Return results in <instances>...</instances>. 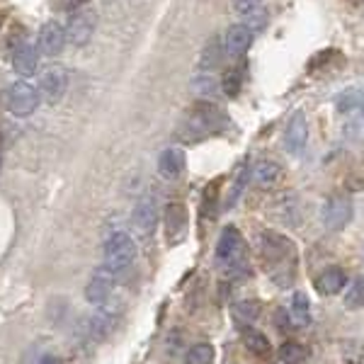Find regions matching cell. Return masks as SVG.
I'll return each mask as SVG.
<instances>
[{
	"mask_svg": "<svg viewBox=\"0 0 364 364\" xmlns=\"http://www.w3.org/2000/svg\"><path fill=\"white\" fill-rule=\"evenodd\" d=\"M39 107V90L25 78L17 80L8 92V109L15 117H29Z\"/></svg>",
	"mask_w": 364,
	"mask_h": 364,
	"instance_id": "5b68a950",
	"label": "cell"
},
{
	"mask_svg": "<svg viewBox=\"0 0 364 364\" xmlns=\"http://www.w3.org/2000/svg\"><path fill=\"white\" fill-rule=\"evenodd\" d=\"M97 27V15L92 10H78L70 15L68 27H66V39L73 46H85L92 39Z\"/></svg>",
	"mask_w": 364,
	"mask_h": 364,
	"instance_id": "8992f818",
	"label": "cell"
},
{
	"mask_svg": "<svg viewBox=\"0 0 364 364\" xmlns=\"http://www.w3.org/2000/svg\"><path fill=\"white\" fill-rule=\"evenodd\" d=\"M345 282H348V277H345V269L333 265V267H326L318 274V279H316V289H318L323 296H333V294H338V291H343Z\"/></svg>",
	"mask_w": 364,
	"mask_h": 364,
	"instance_id": "ac0fdd59",
	"label": "cell"
},
{
	"mask_svg": "<svg viewBox=\"0 0 364 364\" xmlns=\"http://www.w3.org/2000/svg\"><path fill=\"white\" fill-rule=\"evenodd\" d=\"M240 73L238 70H228V73L224 75V80H221V87H224V92L228 97H236L240 92Z\"/></svg>",
	"mask_w": 364,
	"mask_h": 364,
	"instance_id": "4dcf8cb0",
	"label": "cell"
},
{
	"mask_svg": "<svg viewBox=\"0 0 364 364\" xmlns=\"http://www.w3.org/2000/svg\"><path fill=\"white\" fill-rule=\"evenodd\" d=\"M219 58H221V42L219 39H211V42L204 46L202 56H199V66H202L204 70L214 68L216 63H219Z\"/></svg>",
	"mask_w": 364,
	"mask_h": 364,
	"instance_id": "4316f807",
	"label": "cell"
},
{
	"mask_svg": "<svg viewBox=\"0 0 364 364\" xmlns=\"http://www.w3.org/2000/svg\"><path fill=\"white\" fill-rule=\"evenodd\" d=\"M262 314V304L257 301V299H243V301H238L236 306H233V318L240 326H250V323H255L260 318Z\"/></svg>",
	"mask_w": 364,
	"mask_h": 364,
	"instance_id": "44dd1931",
	"label": "cell"
},
{
	"mask_svg": "<svg viewBox=\"0 0 364 364\" xmlns=\"http://www.w3.org/2000/svg\"><path fill=\"white\" fill-rule=\"evenodd\" d=\"M3 22H5V13H0V25H3Z\"/></svg>",
	"mask_w": 364,
	"mask_h": 364,
	"instance_id": "d590c367",
	"label": "cell"
},
{
	"mask_svg": "<svg viewBox=\"0 0 364 364\" xmlns=\"http://www.w3.org/2000/svg\"><path fill=\"white\" fill-rule=\"evenodd\" d=\"M352 219V202L348 197H331L323 207V224L328 231H343Z\"/></svg>",
	"mask_w": 364,
	"mask_h": 364,
	"instance_id": "ba28073f",
	"label": "cell"
},
{
	"mask_svg": "<svg viewBox=\"0 0 364 364\" xmlns=\"http://www.w3.org/2000/svg\"><path fill=\"white\" fill-rule=\"evenodd\" d=\"M163 224H166V238L170 245L180 243L187 233V207L180 202H170L163 214Z\"/></svg>",
	"mask_w": 364,
	"mask_h": 364,
	"instance_id": "9c48e42d",
	"label": "cell"
},
{
	"mask_svg": "<svg viewBox=\"0 0 364 364\" xmlns=\"http://www.w3.org/2000/svg\"><path fill=\"white\" fill-rule=\"evenodd\" d=\"M87 0H61L63 10H75V8H83Z\"/></svg>",
	"mask_w": 364,
	"mask_h": 364,
	"instance_id": "836d02e7",
	"label": "cell"
},
{
	"mask_svg": "<svg viewBox=\"0 0 364 364\" xmlns=\"http://www.w3.org/2000/svg\"><path fill=\"white\" fill-rule=\"evenodd\" d=\"M336 107L340 114L352 117L357 124H362L364 119V90L362 87H348L336 97Z\"/></svg>",
	"mask_w": 364,
	"mask_h": 364,
	"instance_id": "5bb4252c",
	"label": "cell"
},
{
	"mask_svg": "<svg viewBox=\"0 0 364 364\" xmlns=\"http://www.w3.org/2000/svg\"><path fill=\"white\" fill-rule=\"evenodd\" d=\"M37 63H39V51H37V46H34L32 42H20L15 46L13 68H15L17 75H22V78L32 75L34 70H37Z\"/></svg>",
	"mask_w": 364,
	"mask_h": 364,
	"instance_id": "2e32d148",
	"label": "cell"
},
{
	"mask_svg": "<svg viewBox=\"0 0 364 364\" xmlns=\"http://www.w3.org/2000/svg\"><path fill=\"white\" fill-rule=\"evenodd\" d=\"M245 182H248V166H243V168L238 170L236 180H233V185H231V192H228V199H226V209H231L233 204L238 202V197H240V192H243Z\"/></svg>",
	"mask_w": 364,
	"mask_h": 364,
	"instance_id": "83f0119b",
	"label": "cell"
},
{
	"mask_svg": "<svg viewBox=\"0 0 364 364\" xmlns=\"http://www.w3.org/2000/svg\"><path fill=\"white\" fill-rule=\"evenodd\" d=\"M112 287H114V272H109L107 267L97 269L85 287V299L92 306H105L109 294H112Z\"/></svg>",
	"mask_w": 364,
	"mask_h": 364,
	"instance_id": "30bf717a",
	"label": "cell"
},
{
	"mask_svg": "<svg viewBox=\"0 0 364 364\" xmlns=\"http://www.w3.org/2000/svg\"><path fill=\"white\" fill-rule=\"evenodd\" d=\"M224 122L226 119H224V114L219 112V107H214V105H209V102H199L197 107L187 114L182 134L190 141H199L219 132V129L224 127Z\"/></svg>",
	"mask_w": 364,
	"mask_h": 364,
	"instance_id": "7a4b0ae2",
	"label": "cell"
},
{
	"mask_svg": "<svg viewBox=\"0 0 364 364\" xmlns=\"http://www.w3.org/2000/svg\"><path fill=\"white\" fill-rule=\"evenodd\" d=\"M233 10H236L238 15H245L248 17L250 13H255L257 8H260V0H231Z\"/></svg>",
	"mask_w": 364,
	"mask_h": 364,
	"instance_id": "1f68e13d",
	"label": "cell"
},
{
	"mask_svg": "<svg viewBox=\"0 0 364 364\" xmlns=\"http://www.w3.org/2000/svg\"><path fill=\"white\" fill-rule=\"evenodd\" d=\"M274 321H277V328H279V331L289 328V316H287V311H284V309H277V314H274Z\"/></svg>",
	"mask_w": 364,
	"mask_h": 364,
	"instance_id": "d6a6232c",
	"label": "cell"
},
{
	"mask_svg": "<svg viewBox=\"0 0 364 364\" xmlns=\"http://www.w3.org/2000/svg\"><path fill=\"white\" fill-rule=\"evenodd\" d=\"M252 37H255V34L250 32L248 25H233L224 37V51L231 58H240L243 54H248Z\"/></svg>",
	"mask_w": 364,
	"mask_h": 364,
	"instance_id": "9a60e30c",
	"label": "cell"
},
{
	"mask_svg": "<svg viewBox=\"0 0 364 364\" xmlns=\"http://www.w3.org/2000/svg\"><path fill=\"white\" fill-rule=\"evenodd\" d=\"M216 204H219V180L209 182V187L204 190V214H214Z\"/></svg>",
	"mask_w": 364,
	"mask_h": 364,
	"instance_id": "f546056e",
	"label": "cell"
},
{
	"mask_svg": "<svg viewBox=\"0 0 364 364\" xmlns=\"http://www.w3.org/2000/svg\"><path fill=\"white\" fill-rule=\"evenodd\" d=\"M243 345H245V350L252 352L255 357H267L269 352H272V345H269L265 333L252 331V328H245L243 331Z\"/></svg>",
	"mask_w": 364,
	"mask_h": 364,
	"instance_id": "7402d4cb",
	"label": "cell"
},
{
	"mask_svg": "<svg viewBox=\"0 0 364 364\" xmlns=\"http://www.w3.org/2000/svg\"><path fill=\"white\" fill-rule=\"evenodd\" d=\"M39 364H61V360H58V357H42V362H39Z\"/></svg>",
	"mask_w": 364,
	"mask_h": 364,
	"instance_id": "e575fe53",
	"label": "cell"
},
{
	"mask_svg": "<svg viewBox=\"0 0 364 364\" xmlns=\"http://www.w3.org/2000/svg\"><path fill=\"white\" fill-rule=\"evenodd\" d=\"M182 170H185V151L178 149V146L166 149L158 156V173H161L163 178L173 180V178H178V175H182Z\"/></svg>",
	"mask_w": 364,
	"mask_h": 364,
	"instance_id": "e0dca14e",
	"label": "cell"
},
{
	"mask_svg": "<svg viewBox=\"0 0 364 364\" xmlns=\"http://www.w3.org/2000/svg\"><path fill=\"white\" fill-rule=\"evenodd\" d=\"M187 364H214V348L209 343H199L187 352Z\"/></svg>",
	"mask_w": 364,
	"mask_h": 364,
	"instance_id": "d4e9b609",
	"label": "cell"
},
{
	"mask_svg": "<svg viewBox=\"0 0 364 364\" xmlns=\"http://www.w3.org/2000/svg\"><path fill=\"white\" fill-rule=\"evenodd\" d=\"M282 178V168L274 161H260L255 168H252V180L260 187H272L277 185Z\"/></svg>",
	"mask_w": 364,
	"mask_h": 364,
	"instance_id": "ffe728a7",
	"label": "cell"
},
{
	"mask_svg": "<svg viewBox=\"0 0 364 364\" xmlns=\"http://www.w3.org/2000/svg\"><path fill=\"white\" fill-rule=\"evenodd\" d=\"M216 262L231 272L245 265V243L236 226H226L221 231L219 245H216Z\"/></svg>",
	"mask_w": 364,
	"mask_h": 364,
	"instance_id": "277c9868",
	"label": "cell"
},
{
	"mask_svg": "<svg viewBox=\"0 0 364 364\" xmlns=\"http://www.w3.org/2000/svg\"><path fill=\"white\" fill-rule=\"evenodd\" d=\"M136 257V243L124 231H114L112 236L105 240V267L109 272H122L134 262Z\"/></svg>",
	"mask_w": 364,
	"mask_h": 364,
	"instance_id": "3957f363",
	"label": "cell"
},
{
	"mask_svg": "<svg viewBox=\"0 0 364 364\" xmlns=\"http://www.w3.org/2000/svg\"><path fill=\"white\" fill-rule=\"evenodd\" d=\"M37 44L44 56H58L63 51V46H66V29L58 25L56 20L44 22L42 29H39Z\"/></svg>",
	"mask_w": 364,
	"mask_h": 364,
	"instance_id": "8fae6325",
	"label": "cell"
},
{
	"mask_svg": "<svg viewBox=\"0 0 364 364\" xmlns=\"http://www.w3.org/2000/svg\"><path fill=\"white\" fill-rule=\"evenodd\" d=\"M216 80L211 78V75H199V78L192 80V90H195V95L199 97H211L216 92Z\"/></svg>",
	"mask_w": 364,
	"mask_h": 364,
	"instance_id": "f1b7e54d",
	"label": "cell"
},
{
	"mask_svg": "<svg viewBox=\"0 0 364 364\" xmlns=\"http://www.w3.org/2000/svg\"><path fill=\"white\" fill-rule=\"evenodd\" d=\"M279 362L284 364H306V350L299 343H284L279 348Z\"/></svg>",
	"mask_w": 364,
	"mask_h": 364,
	"instance_id": "cb8c5ba5",
	"label": "cell"
},
{
	"mask_svg": "<svg viewBox=\"0 0 364 364\" xmlns=\"http://www.w3.org/2000/svg\"><path fill=\"white\" fill-rule=\"evenodd\" d=\"M117 316L112 314V311H107V309H102L100 314H95L90 318V323H87V331H90V338L92 340H102V338H107L109 333L114 331V326H117Z\"/></svg>",
	"mask_w": 364,
	"mask_h": 364,
	"instance_id": "d6986e66",
	"label": "cell"
},
{
	"mask_svg": "<svg viewBox=\"0 0 364 364\" xmlns=\"http://www.w3.org/2000/svg\"><path fill=\"white\" fill-rule=\"evenodd\" d=\"M306 139H309V124H306V114L294 112L289 119V124L284 129V149L291 156H299L306 149Z\"/></svg>",
	"mask_w": 364,
	"mask_h": 364,
	"instance_id": "7c38bea8",
	"label": "cell"
},
{
	"mask_svg": "<svg viewBox=\"0 0 364 364\" xmlns=\"http://www.w3.org/2000/svg\"><path fill=\"white\" fill-rule=\"evenodd\" d=\"M345 306H348V309H362L364 306V277H357L348 287V294H345Z\"/></svg>",
	"mask_w": 364,
	"mask_h": 364,
	"instance_id": "484cf974",
	"label": "cell"
},
{
	"mask_svg": "<svg viewBox=\"0 0 364 364\" xmlns=\"http://www.w3.org/2000/svg\"><path fill=\"white\" fill-rule=\"evenodd\" d=\"M39 97H44V102L49 105H56L61 102L63 95L68 92V73L66 68L61 66H54L49 70H44L42 80H39Z\"/></svg>",
	"mask_w": 364,
	"mask_h": 364,
	"instance_id": "52a82bcc",
	"label": "cell"
},
{
	"mask_svg": "<svg viewBox=\"0 0 364 364\" xmlns=\"http://www.w3.org/2000/svg\"><path fill=\"white\" fill-rule=\"evenodd\" d=\"M260 255L267 265L272 279L279 287H289L296 272V248L287 236L274 231H265L260 236Z\"/></svg>",
	"mask_w": 364,
	"mask_h": 364,
	"instance_id": "6da1fadb",
	"label": "cell"
},
{
	"mask_svg": "<svg viewBox=\"0 0 364 364\" xmlns=\"http://www.w3.org/2000/svg\"><path fill=\"white\" fill-rule=\"evenodd\" d=\"M291 321H294V326H309L311 323V304L304 291H296L291 296Z\"/></svg>",
	"mask_w": 364,
	"mask_h": 364,
	"instance_id": "603a6c76",
	"label": "cell"
},
{
	"mask_svg": "<svg viewBox=\"0 0 364 364\" xmlns=\"http://www.w3.org/2000/svg\"><path fill=\"white\" fill-rule=\"evenodd\" d=\"M132 224L141 233V236H151L158 226V207L151 197L141 199V202L132 211Z\"/></svg>",
	"mask_w": 364,
	"mask_h": 364,
	"instance_id": "4fadbf2b",
	"label": "cell"
}]
</instances>
